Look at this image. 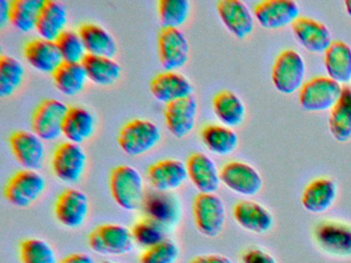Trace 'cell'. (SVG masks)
Wrapping results in <instances>:
<instances>
[{"label":"cell","mask_w":351,"mask_h":263,"mask_svg":"<svg viewBox=\"0 0 351 263\" xmlns=\"http://www.w3.org/2000/svg\"><path fill=\"white\" fill-rule=\"evenodd\" d=\"M180 254L178 244L165 238L160 244L145 249V252L141 255L139 263H176Z\"/></svg>","instance_id":"cell-41"},{"label":"cell","mask_w":351,"mask_h":263,"mask_svg":"<svg viewBox=\"0 0 351 263\" xmlns=\"http://www.w3.org/2000/svg\"><path fill=\"white\" fill-rule=\"evenodd\" d=\"M213 109L221 125L231 129L239 127L245 118L246 109L243 101L230 90H221L215 95Z\"/></svg>","instance_id":"cell-29"},{"label":"cell","mask_w":351,"mask_h":263,"mask_svg":"<svg viewBox=\"0 0 351 263\" xmlns=\"http://www.w3.org/2000/svg\"><path fill=\"white\" fill-rule=\"evenodd\" d=\"M87 166V154L80 144L62 142L55 148L52 170L55 176L64 183L79 182Z\"/></svg>","instance_id":"cell-9"},{"label":"cell","mask_w":351,"mask_h":263,"mask_svg":"<svg viewBox=\"0 0 351 263\" xmlns=\"http://www.w3.org/2000/svg\"><path fill=\"white\" fill-rule=\"evenodd\" d=\"M10 12H11V1L0 0V26L5 27L10 23Z\"/></svg>","instance_id":"cell-45"},{"label":"cell","mask_w":351,"mask_h":263,"mask_svg":"<svg viewBox=\"0 0 351 263\" xmlns=\"http://www.w3.org/2000/svg\"><path fill=\"white\" fill-rule=\"evenodd\" d=\"M190 42L180 29L163 28L158 35V51L166 71H178L188 63Z\"/></svg>","instance_id":"cell-10"},{"label":"cell","mask_w":351,"mask_h":263,"mask_svg":"<svg viewBox=\"0 0 351 263\" xmlns=\"http://www.w3.org/2000/svg\"><path fill=\"white\" fill-rule=\"evenodd\" d=\"M23 55L34 69L42 73L53 74L63 63L56 42L44 38H34L24 45Z\"/></svg>","instance_id":"cell-22"},{"label":"cell","mask_w":351,"mask_h":263,"mask_svg":"<svg viewBox=\"0 0 351 263\" xmlns=\"http://www.w3.org/2000/svg\"><path fill=\"white\" fill-rule=\"evenodd\" d=\"M188 176L199 193H215L221 185V171L213 158L203 152H194L186 162Z\"/></svg>","instance_id":"cell-19"},{"label":"cell","mask_w":351,"mask_h":263,"mask_svg":"<svg viewBox=\"0 0 351 263\" xmlns=\"http://www.w3.org/2000/svg\"><path fill=\"white\" fill-rule=\"evenodd\" d=\"M88 79L100 86H110L120 79L122 68L114 58L87 55L82 62Z\"/></svg>","instance_id":"cell-32"},{"label":"cell","mask_w":351,"mask_h":263,"mask_svg":"<svg viewBox=\"0 0 351 263\" xmlns=\"http://www.w3.org/2000/svg\"><path fill=\"white\" fill-rule=\"evenodd\" d=\"M158 14L163 28L180 29L191 14L188 0H160Z\"/></svg>","instance_id":"cell-37"},{"label":"cell","mask_w":351,"mask_h":263,"mask_svg":"<svg viewBox=\"0 0 351 263\" xmlns=\"http://www.w3.org/2000/svg\"><path fill=\"white\" fill-rule=\"evenodd\" d=\"M55 86L61 94L73 97L85 88L88 76L82 63L63 62L52 74Z\"/></svg>","instance_id":"cell-33"},{"label":"cell","mask_w":351,"mask_h":263,"mask_svg":"<svg viewBox=\"0 0 351 263\" xmlns=\"http://www.w3.org/2000/svg\"><path fill=\"white\" fill-rule=\"evenodd\" d=\"M79 34L88 55L108 58H114L117 55L118 45L116 39L100 25L84 23L80 26Z\"/></svg>","instance_id":"cell-26"},{"label":"cell","mask_w":351,"mask_h":263,"mask_svg":"<svg viewBox=\"0 0 351 263\" xmlns=\"http://www.w3.org/2000/svg\"><path fill=\"white\" fill-rule=\"evenodd\" d=\"M242 263H278V261L263 249L250 248L242 255Z\"/></svg>","instance_id":"cell-42"},{"label":"cell","mask_w":351,"mask_h":263,"mask_svg":"<svg viewBox=\"0 0 351 263\" xmlns=\"http://www.w3.org/2000/svg\"><path fill=\"white\" fill-rule=\"evenodd\" d=\"M143 207L147 211V217L161 223L164 227L173 225L180 217V205L170 192H155L145 195Z\"/></svg>","instance_id":"cell-30"},{"label":"cell","mask_w":351,"mask_h":263,"mask_svg":"<svg viewBox=\"0 0 351 263\" xmlns=\"http://www.w3.org/2000/svg\"><path fill=\"white\" fill-rule=\"evenodd\" d=\"M324 67L330 78L342 84L351 82V47L342 40L332 41L324 53Z\"/></svg>","instance_id":"cell-28"},{"label":"cell","mask_w":351,"mask_h":263,"mask_svg":"<svg viewBox=\"0 0 351 263\" xmlns=\"http://www.w3.org/2000/svg\"><path fill=\"white\" fill-rule=\"evenodd\" d=\"M190 263H233V261L225 255L206 254L195 257Z\"/></svg>","instance_id":"cell-43"},{"label":"cell","mask_w":351,"mask_h":263,"mask_svg":"<svg viewBox=\"0 0 351 263\" xmlns=\"http://www.w3.org/2000/svg\"><path fill=\"white\" fill-rule=\"evenodd\" d=\"M69 22L67 8L62 2L44 0L36 30L40 38L55 41L65 30Z\"/></svg>","instance_id":"cell-25"},{"label":"cell","mask_w":351,"mask_h":263,"mask_svg":"<svg viewBox=\"0 0 351 263\" xmlns=\"http://www.w3.org/2000/svg\"><path fill=\"white\" fill-rule=\"evenodd\" d=\"M298 42L312 53H326L332 43V34L326 25L308 16H300L291 25Z\"/></svg>","instance_id":"cell-20"},{"label":"cell","mask_w":351,"mask_h":263,"mask_svg":"<svg viewBox=\"0 0 351 263\" xmlns=\"http://www.w3.org/2000/svg\"><path fill=\"white\" fill-rule=\"evenodd\" d=\"M59 263H96L93 257L86 253H73L59 261Z\"/></svg>","instance_id":"cell-44"},{"label":"cell","mask_w":351,"mask_h":263,"mask_svg":"<svg viewBox=\"0 0 351 263\" xmlns=\"http://www.w3.org/2000/svg\"><path fill=\"white\" fill-rule=\"evenodd\" d=\"M63 62L67 63H82L88 55L83 40L79 32L73 30H65L58 38L55 40Z\"/></svg>","instance_id":"cell-40"},{"label":"cell","mask_w":351,"mask_h":263,"mask_svg":"<svg viewBox=\"0 0 351 263\" xmlns=\"http://www.w3.org/2000/svg\"><path fill=\"white\" fill-rule=\"evenodd\" d=\"M343 86L328 76H317L306 82L299 90V103L304 110H332L342 95Z\"/></svg>","instance_id":"cell-5"},{"label":"cell","mask_w":351,"mask_h":263,"mask_svg":"<svg viewBox=\"0 0 351 263\" xmlns=\"http://www.w3.org/2000/svg\"><path fill=\"white\" fill-rule=\"evenodd\" d=\"M69 107L58 99L43 100L34 109L32 129L43 141H54L63 135V125Z\"/></svg>","instance_id":"cell-7"},{"label":"cell","mask_w":351,"mask_h":263,"mask_svg":"<svg viewBox=\"0 0 351 263\" xmlns=\"http://www.w3.org/2000/svg\"><path fill=\"white\" fill-rule=\"evenodd\" d=\"M110 190L117 205L126 211H136L145 201V184L141 173L129 164H120L110 175Z\"/></svg>","instance_id":"cell-1"},{"label":"cell","mask_w":351,"mask_h":263,"mask_svg":"<svg viewBox=\"0 0 351 263\" xmlns=\"http://www.w3.org/2000/svg\"><path fill=\"white\" fill-rule=\"evenodd\" d=\"M345 10H346L347 14L350 16L351 18V0H346L344 2Z\"/></svg>","instance_id":"cell-46"},{"label":"cell","mask_w":351,"mask_h":263,"mask_svg":"<svg viewBox=\"0 0 351 263\" xmlns=\"http://www.w3.org/2000/svg\"><path fill=\"white\" fill-rule=\"evenodd\" d=\"M219 173L221 183L242 197H254L262 189L263 179L260 173L246 162L237 160L227 162Z\"/></svg>","instance_id":"cell-13"},{"label":"cell","mask_w":351,"mask_h":263,"mask_svg":"<svg viewBox=\"0 0 351 263\" xmlns=\"http://www.w3.org/2000/svg\"><path fill=\"white\" fill-rule=\"evenodd\" d=\"M149 90L156 100L167 105L193 96L194 86L190 79L182 74L165 70L151 80Z\"/></svg>","instance_id":"cell-18"},{"label":"cell","mask_w":351,"mask_h":263,"mask_svg":"<svg viewBox=\"0 0 351 263\" xmlns=\"http://www.w3.org/2000/svg\"><path fill=\"white\" fill-rule=\"evenodd\" d=\"M25 76L23 64L9 55L0 57V97L12 96L21 86Z\"/></svg>","instance_id":"cell-36"},{"label":"cell","mask_w":351,"mask_h":263,"mask_svg":"<svg viewBox=\"0 0 351 263\" xmlns=\"http://www.w3.org/2000/svg\"><path fill=\"white\" fill-rule=\"evenodd\" d=\"M46 189V179L38 171H18L8 180L3 190L5 199L18 208L36 203Z\"/></svg>","instance_id":"cell-8"},{"label":"cell","mask_w":351,"mask_h":263,"mask_svg":"<svg viewBox=\"0 0 351 263\" xmlns=\"http://www.w3.org/2000/svg\"><path fill=\"white\" fill-rule=\"evenodd\" d=\"M88 242L91 250L97 254L121 256L130 253L135 242L132 231L126 226L104 223L92 230Z\"/></svg>","instance_id":"cell-6"},{"label":"cell","mask_w":351,"mask_h":263,"mask_svg":"<svg viewBox=\"0 0 351 263\" xmlns=\"http://www.w3.org/2000/svg\"><path fill=\"white\" fill-rule=\"evenodd\" d=\"M22 263H59L50 244L38 238H25L19 247Z\"/></svg>","instance_id":"cell-38"},{"label":"cell","mask_w":351,"mask_h":263,"mask_svg":"<svg viewBox=\"0 0 351 263\" xmlns=\"http://www.w3.org/2000/svg\"><path fill=\"white\" fill-rule=\"evenodd\" d=\"M96 121L91 111L85 107H69L63 125V136L67 141L81 145L95 132Z\"/></svg>","instance_id":"cell-27"},{"label":"cell","mask_w":351,"mask_h":263,"mask_svg":"<svg viewBox=\"0 0 351 263\" xmlns=\"http://www.w3.org/2000/svg\"><path fill=\"white\" fill-rule=\"evenodd\" d=\"M104 263H118V262H114V261H104Z\"/></svg>","instance_id":"cell-47"},{"label":"cell","mask_w":351,"mask_h":263,"mask_svg":"<svg viewBox=\"0 0 351 263\" xmlns=\"http://www.w3.org/2000/svg\"><path fill=\"white\" fill-rule=\"evenodd\" d=\"M165 229L161 223L147 217L137 221L131 231L137 245L149 249L165 240Z\"/></svg>","instance_id":"cell-39"},{"label":"cell","mask_w":351,"mask_h":263,"mask_svg":"<svg viewBox=\"0 0 351 263\" xmlns=\"http://www.w3.org/2000/svg\"><path fill=\"white\" fill-rule=\"evenodd\" d=\"M217 14L226 28L238 39H245L254 28V16L248 6L240 0H221Z\"/></svg>","instance_id":"cell-21"},{"label":"cell","mask_w":351,"mask_h":263,"mask_svg":"<svg viewBox=\"0 0 351 263\" xmlns=\"http://www.w3.org/2000/svg\"><path fill=\"white\" fill-rule=\"evenodd\" d=\"M316 244L324 252L339 257L351 256V225L345 222L324 220L313 230Z\"/></svg>","instance_id":"cell-11"},{"label":"cell","mask_w":351,"mask_h":263,"mask_svg":"<svg viewBox=\"0 0 351 263\" xmlns=\"http://www.w3.org/2000/svg\"><path fill=\"white\" fill-rule=\"evenodd\" d=\"M44 0H13L11 1L10 24L20 32L34 30Z\"/></svg>","instance_id":"cell-35"},{"label":"cell","mask_w":351,"mask_h":263,"mask_svg":"<svg viewBox=\"0 0 351 263\" xmlns=\"http://www.w3.org/2000/svg\"><path fill=\"white\" fill-rule=\"evenodd\" d=\"M328 127L332 137L338 142L351 139V88L343 86L342 95L330 110Z\"/></svg>","instance_id":"cell-34"},{"label":"cell","mask_w":351,"mask_h":263,"mask_svg":"<svg viewBox=\"0 0 351 263\" xmlns=\"http://www.w3.org/2000/svg\"><path fill=\"white\" fill-rule=\"evenodd\" d=\"M233 217L243 229L256 234L270 231L274 217L267 208L254 201H240L233 209Z\"/></svg>","instance_id":"cell-23"},{"label":"cell","mask_w":351,"mask_h":263,"mask_svg":"<svg viewBox=\"0 0 351 263\" xmlns=\"http://www.w3.org/2000/svg\"><path fill=\"white\" fill-rule=\"evenodd\" d=\"M198 115V103L194 96L165 105L164 119L172 136L182 139L194 129Z\"/></svg>","instance_id":"cell-16"},{"label":"cell","mask_w":351,"mask_h":263,"mask_svg":"<svg viewBox=\"0 0 351 263\" xmlns=\"http://www.w3.org/2000/svg\"><path fill=\"white\" fill-rule=\"evenodd\" d=\"M54 214L61 225L71 229L81 227L89 214L87 195L80 189H65L57 197Z\"/></svg>","instance_id":"cell-12"},{"label":"cell","mask_w":351,"mask_h":263,"mask_svg":"<svg viewBox=\"0 0 351 263\" xmlns=\"http://www.w3.org/2000/svg\"><path fill=\"white\" fill-rule=\"evenodd\" d=\"M195 225L203 236L217 238L225 228L227 210L215 193H198L193 201Z\"/></svg>","instance_id":"cell-4"},{"label":"cell","mask_w":351,"mask_h":263,"mask_svg":"<svg viewBox=\"0 0 351 263\" xmlns=\"http://www.w3.org/2000/svg\"><path fill=\"white\" fill-rule=\"evenodd\" d=\"M147 177L152 187L161 192H171L189 179L186 164L176 158L159 160L152 164L147 168Z\"/></svg>","instance_id":"cell-17"},{"label":"cell","mask_w":351,"mask_h":263,"mask_svg":"<svg viewBox=\"0 0 351 263\" xmlns=\"http://www.w3.org/2000/svg\"><path fill=\"white\" fill-rule=\"evenodd\" d=\"M254 14L263 28L275 30L291 26L300 18V6L293 0H264L254 6Z\"/></svg>","instance_id":"cell-15"},{"label":"cell","mask_w":351,"mask_h":263,"mask_svg":"<svg viewBox=\"0 0 351 263\" xmlns=\"http://www.w3.org/2000/svg\"><path fill=\"white\" fill-rule=\"evenodd\" d=\"M160 127L147 119H132L121 127L118 144L129 156H141L153 150L161 141Z\"/></svg>","instance_id":"cell-2"},{"label":"cell","mask_w":351,"mask_h":263,"mask_svg":"<svg viewBox=\"0 0 351 263\" xmlns=\"http://www.w3.org/2000/svg\"><path fill=\"white\" fill-rule=\"evenodd\" d=\"M16 160L25 170L38 171L44 166L46 149L44 142L34 132L18 129L9 138Z\"/></svg>","instance_id":"cell-14"},{"label":"cell","mask_w":351,"mask_h":263,"mask_svg":"<svg viewBox=\"0 0 351 263\" xmlns=\"http://www.w3.org/2000/svg\"><path fill=\"white\" fill-rule=\"evenodd\" d=\"M200 138L209 151L221 156L231 154L239 144V138L233 129L215 123L204 125L200 131Z\"/></svg>","instance_id":"cell-31"},{"label":"cell","mask_w":351,"mask_h":263,"mask_svg":"<svg viewBox=\"0 0 351 263\" xmlns=\"http://www.w3.org/2000/svg\"><path fill=\"white\" fill-rule=\"evenodd\" d=\"M337 195L338 188L332 179H314L304 189L301 197L302 205L309 213H324L334 205Z\"/></svg>","instance_id":"cell-24"},{"label":"cell","mask_w":351,"mask_h":263,"mask_svg":"<svg viewBox=\"0 0 351 263\" xmlns=\"http://www.w3.org/2000/svg\"><path fill=\"white\" fill-rule=\"evenodd\" d=\"M306 63L295 49L281 51L273 64L271 78L273 86L283 95H291L301 90L305 84Z\"/></svg>","instance_id":"cell-3"}]
</instances>
